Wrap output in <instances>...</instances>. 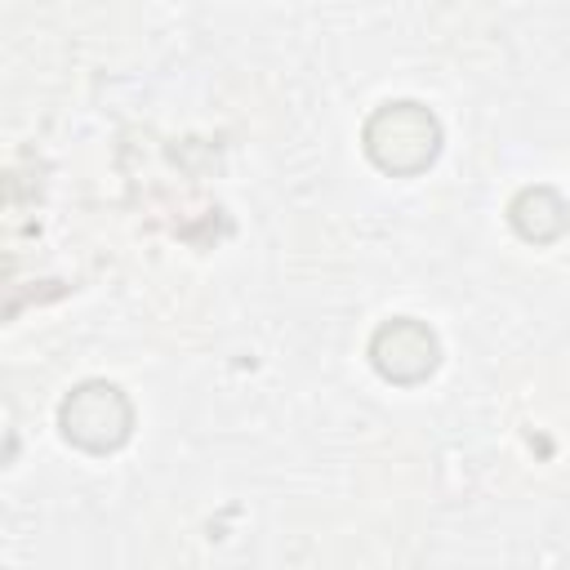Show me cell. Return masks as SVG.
<instances>
[{"instance_id":"cell-1","label":"cell","mask_w":570,"mask_h":570,"mask_svg":"<svg viewBox=\"0 0 570 570\" xmlns=\"http://www.w3.org/2000/svg\"><path fill=\"white\" fill-rule=\"evenodd\" d=\"M365 151L383 174H419L441 151V125L419 102H387L365 120Z\"/></svg>"},{"instance_id":"cell-2","label":"cell","mask_w":570,"mask_h":570,"mask_svg":"<svg viewBox=\"0 0 570 570\" xmlns=\"http://www.w3.org/2000/svg\"><path fill=\"white\" fill-rule=\"evenodd\" d=\"M58 428L71 445L107 454V450L125 445V436L134 428V410H129V396L116 383H80L58 405Z\"/></svg>"},{"instance_id":"cell-3","label":"cell","mask_w":570,"mask_h":570,"mask_svg":"<svg viewBox=\"0 0 570 570\" xmlns=\"http://www.w3.org/2000/svg\"><path fill=\"white\" fill-rule=\"evenodd\" d=\"M370 361L374 370L387 379V383H423L436 361H441V347H436V334L423 325V321H410V316H396L387 325L374 330L370 338Z\"/></svg>"},{"instance_id":"cell-4","label":"cell","mask_w":570,"mask_h":570,"mask_svg":"<svg viewBox=\"0 0 570 570\" xmlns=\"http://www.w3.org/2000/svg\"><path fill=\"white\" fill-rule=\"evenodd\" d=\"M512 227L534 240V245H548L566 232V200L552 191V187H525L517 200H512Z\"/></svg>"}]
</instances>
